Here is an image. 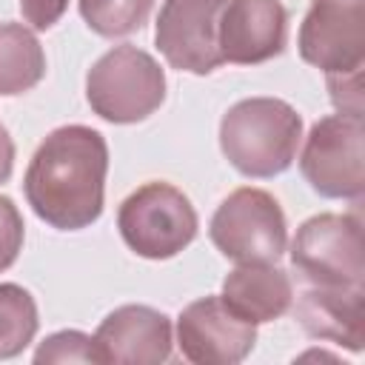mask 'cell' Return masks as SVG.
<instances>
[{"mask_svg": "<svg viewBox=\"0 0 365 365\" xmlns=\"http://www.w3.org/2000/svg\"><path fill=\"white\" fill-rule=\"evenodd\" d=\"M291 279L285 271L271 268L268 262H245L231 271L222 282V302L245 322H268L288 311L291 305Z\"/></svg>", "mask_w": 365, "mask_h": 365, "instance_id": "obj_14", "label": "cell"}, {"mask_svg": "<svg viewBox=\"0 0 365 365\" xmlns=\"http://www.w3.org/2000/svg\"><path fill=\"white\" fill-rule=\"evenodd\" d=\"M46 71V57L37 43V37L17 26L3 23L0 26V94H23L31 86L40 83Z\"/></svg>", "mask_w": 365, "mask_h": 365, "instance_id": "obj_15", "label": "cell"}, {"mask_svg": "<svg viewBox=\"0 0 365 365\" xmlns=\"http://www.w3.org/2000/svg\"><path fill=\"white\" fill-rule=\"evenodd\" d=\"M106 168L108 148L103 134L86 125H63L40 143L29 163V205L54 228H86L103 211Z\"/></svg>", "mask_w": 365, "mask_h": 365, "instance_id": "obj_1", "label": "cell"}, {"mask_svg": "<svg viewBox=\"0 0 365 365\" xmlns=\"http://www.w3.org/2000/svg\"><path fill=\"white\" fill-rule=\"evenodd\" d=\"M214 245L234 262H274L285 251V217L262 188H237L211 220Z\"/></svg>", "mask_w": 365, "mask_h": 365, "instance_id": "obj_6", "label": "cell"}, {"mask_svg": "<svg viewBox=\"0 0 365 365\" xmlns=\"http://www.w3.org/2000/svg\"><path fill=\"white\" fill-rule=\"evenodd\" d=\"M299 54L325 74L362 68L365 0H314L299 29Z\"/></svg>", "mask_w": 365, "mask_h": 365, "instance_id": "obj_8", "label": "cell"}, {"mask_svg": "<svg viewBox=\"0 0 365 365\" xmlns=\"http://www.w3.org/2000/svg\"><path fill=\"white\" fill-rule=\"evenodd\" d=\"M302 137L299 114L274 97H251L228 108L220 123V145L228 163L248 177L285 171Z\"/></svg>", "mask_w": 365, "mask_h": 365, "instance_id": "obj_2", "label": "cell"}, {"mask_svg": "<svg viewBox=\"0 0 365 365\" xmlns=\"http://www.w3.org/2000/svg\"><path fill=\"white\" fill-rule=\"evenodd\" d=\"M97 362L154 365L171 354V322L145 305H123L108 314L91 336Z\"/></svg>", "mask_w": 365, "mask_h": 365, "instance_id": "obj_12", "label": "cell"}, {"mask_svg": "<svg viewBox=\"0 0 365 365\" xmlns=\"http://www.w3.org/2000/svg\"><path fill=\"white\" fill-rule=\"evenodd\" d=\"M331 100L339 108V114H356L362 117V68L328 74Z\"/></svg>", "mask_w": 365, "mask_h": 365, "instance_id": "obj_20", "label": "cell"}, {"mask_svg": "<svg viewBox=\"0 0 365 365\" xmlns=\"http://www.w3.org/2000/svg\"><path fill=\"white\" fill-rule=\"evenodd\" d=\"M365 125L356 114H334L314 123L299 168L322 197H359L365 188Z\"/></svg>", "mask_w": 365, "mask_h": 365, "instance_id": "obj_7", "label": "cell"}, {"mask_svg": "<svg viewBox=\"0 0 365 365\" xmlns=\"http://www.w3.org/2000/svg\"><path fill=\"white\" fill-rule=\"evenodd\" d=\"M299 325L319 339L362 351L365 342V297L362 288H328L305 285L297 302Z\"/></svg>", "mask_w": 365, "mask_h": 365, "instance_id": "obj_13", "label": "cell"}, {"mask_svg": "<svg viewBox=\"0 0 365 365\" xmlns=\"http://www.w3.org/2000/svg\"><path fill=\"white\" fill-rule=\"evenodd\" d=\"M291 262L305 285L362 288V222L356 214H319L302 222Z\"/></svg>", "mask_w": 365, "mask_h": 365, "instance_id": "obj_5", "label": "cell"}, {"mask_svg": "<svg viewBox=\"0 0 365 365\" xmlns=\"http://www.w3.org/2000/svg\"><path fill=\"white\" fill-rule=\"evenodd\" d=\"M11 163H14V145H11L9 131L0 125V182L9 180V174H11Z\"/></svg>", "mask_w": 365, "mask_h": 365, "instance_id": "obj_22", "label": "cell"}, {"mask_svg": "<svg viewBox=\"0 0 365 365\" xmlns=\"http://www.w3.org/2000/svg\"><path fill=\"white\" fill-rule=\"evenodd\" d=\"M228 0H165L157 20V48L191 74H208L222 63L217 29Z\"/></svg>", "mask_w": 365, "mask_h": 365, "instance_id": "obj_9", "label": "cell"}, {"mask_svg": "<svg viewBox=\"0 0 365 365\" xmlns=\"http://www.w3.org/2000/svg\"><path fill=\"white\" fill-rule=\"evenodd\" d=\"M154 0H80V14L91 31L123 37L145 26Z\"/></svg>", "mask_w": 365, "mask_h": 365, "instance_id": "obj_17", "label": "cell"}, {"mask_svg": "<svg viewBox=\"0 0 365 365\" xmlns=\"http://www.w3.org/2000/svg\"><path fill=\"white\" fill-rule=\"evenodd\" d=\"M288 14L279 0H231L220 14L217 43L222 63H262L282 51Z\"/></svg>", "mask_w": 365, "mask_h": 365, "instance_id": "obj_11", "label": "cell"}, {"mask_svg": "<svg viewBox=\"0 0 365 365\" xmlns=\"http://www.w3.org/2000/svg\"><path fill=\"white\" fill-rule=\"evenodd\" d=\"M86 94L103 120L137 123L165 100V74L151 54L125 43L91 66Z\"/></svg>", "mask_w": 365, "mask_h": 365, "instance_id": "obj_3", "label": "cell"}, {"mask_svg": "<svg viewBox=\"0 0 365 365\" xmlns=\"http://www.w3.org/2000/svg\"><path fill=\"white\" fill-rule=\"evenodd\" d=\"M177 342L185 359L200 365L240 362L257 342L251 322L240 319L220 297L191 302L177 322Z\"/></svg>", "mask_w": 365, "mask_h": 365, "instance_id": "obj_10", "label": "cell"}, {"mask_svg": "<svg viewBox=\"0 0 365 365\" xmlns=\"http://www.w3.org/2000/svg\"><path fill=\"white\" fill-rule=\"evenodd\" d=\"M34 359L37 362H97V354H94L91 336L80 331H63L48 336L40 345Z\"/></svg>", "mask_w": 365, "mask_h": 365, "instance_id": "obj_18", "label": "cell"}, {"mask_svg": "<svg viewBox=\"0 0 365 365\" xmlns=\"http://www.w3.org/2000/svg\"><path fill=\"white\" fill-rule=\"evenodd\" d=\"M37 331V305L20 285H0V359L20 354Z\"/></svg>", "mask_w": 365, "mask_h": 365, "instance_id": "obj_16", "label": "cell"}, {"mask_svg": "<svg viewBox=\"0 0 365 365\" xmlns=\"http://www.w3.org/2000/svg\"><path fill=\"white\" fill-rule=\"evenodd\" d=\"M23 245V220L9 197H0V271H6Z\"/></svg>", "mask_w": 365, "mask_h": 365, "instance_id": "obj_19", "label": "cell"}, {"mask_svg": "<svg viewBox=\"0 0 365 365\" xmlns=\"http://www.w3.org/2000/svg\"><path fill=\"white\" fill-rule=\"evenodd\" d=\"M66 6L68 0H20V11L34 29H51L63 17Z\"/></svg>", "mask_w": 365, "mask_h": 365, "instance_id": "obj_21", "label": "cell"}, {"mask_svg": "<svg viewBox=\"0 0 365 365\" xmlns=\"http://www.w3.org/2000/svg\"><path fill=\"white\" fill-rule=\"evenodd\" d=\"M125 245L148 259H168L180 254L197 234V214L188 197L168 182H148L137 188L117 214Z\"/></svg>", "mask_w": 365, "mask_h": 365, "instance_id": "obj_4", "label": "cell"}]
</instances>
